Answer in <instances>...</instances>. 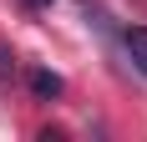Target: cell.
Instances as JSON below:
<instances>
[{
    "label": "cell",
    "instance_id": "cell-2",
    "mask_svg": "<svg viewBox=\"0 0 147 142\" xmlns=\"http://www.w3.org/2000/svg\"><path fill=\"white\" fill-rule=\"evenodd\" d=\"M30 91H36V97H61V76L56 71H30Z\"/></svg>",
    "mask_w": 147,
    "mask_h": 142
},
{
    "label": "cell",
    "instance_id": "cell-3",
    "mask_svg": "<svg viewBox=\"0 0 147 142\" xmlns=\"http://www.w3.org/2000/svg\"><path fill=\"white\" fill-rule=\"evenodd\" d=\"M10 61H15V56H5V46H0V81H5V71H15Z\"/></svg>",
    "mask_w": 147,
    "mask_h": 142
},
{
    "label": "cell",
    "instance_id": "cell-4",
    "mask_svg": "<svg viewBox=\"0 0 147 142\" xmlns=\"http://www.w3.org/2000/svg\"><path fill=\"white\" fill-rule=\"evenodd\" d=\"M20 5H30V10H46V5H51V0H20Z\"/></svg>",
    "mask_w": 147,
    "mask_h": 142
},
{
    "label": "cell",
    "instance_id": "cell-1",
    "mask_svg": "<svg viewBox=\"0 0 147 142\" xmlns=\"http://www.w3.org/2000/svg\"><path fill=\"white\" fill-rule=\"evenodd\" d=\"M127 56H132V66L147 76V26H132V30H127Z\"/></svg>",
    "mask_w": 147,
    "mask_h": 142
}]
</instances>
